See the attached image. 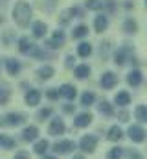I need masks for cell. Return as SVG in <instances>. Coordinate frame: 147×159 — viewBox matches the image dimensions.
Wrapping results in <instances>:
<instances>
[{
	"instance_id": "obj_1",
	"label": "cell",
	"mask_w": 147,
	"mask_h": 159,
	"mask_svg": "<svg viewBox=\"0 0 147 159\" xmlns=\"http://www.w3.org/2000/svg\"><path fill=\"white\" fill-rule=\"evenodd\" d=\"M13 20H15L20 28H26V26L32 22V7H30V4H26V2H17L15 7H13Z\"/></svg>"
},
{
	"instance_id": "obj_2",
	"label": "cell",
	"mask_w": 147,
	"mask_h": 159,
	"mask_svg": "<svg viewBox=\"0 0 147 159\" xmlns=\"http://www.w3.org/2000/svg\"><path fill=\"white\" fill-rule=\"evenodd\" d=\"M19 50H20L22 54H26V56H35V57H50V54H48V52L40 50V48H39L37 44H33V43L28 39V37H22V39L19 41Z\"/></svg>"
},
{
	"instance_id": "obj_3",
	"label": "cell",
	"mask_w": 147,
	"mask_h": 159,
	"mask_svg": "<svg viewBox=\"0 0 147 159\" xmlns=\"http://www.w3.org/2000/svg\"><path fill=\"white\" fill-rule=\"evenodd\" d=\"M96 144H98V139H96L94 135H85V137L81 139V143H79L81 150L86 152V154H92V152L96 150Z\"/></svg>"
},
{
	"instance_id": "obj_4",
	"label": "cell",
	"mask_w": 147,
	"mask_h": 159,
	"mask_svg": "<svg viewBox=\"0 0 147 159\" xmlns=\"http://www.w3.org/2000/svg\"><path fill=\"white\" fill-rule=\"evenodd\" d=\"M129 54H131V44L121 46V48L114 54V63L120 65V67H123V65L127 63V56H129Z\"/></svg>"
},
{
	"instance_id": "obj_5",
	"label": "cell",
	"mask_w": 147,
	"mask_h": 159,
	"mask_svg": "<svg viewBox=\"0 0 147 159\" xmlns=\"http://www.w3.org/2000/svg\"><path fill=\"white\" fill-rule=\"evenodd\" d=\"M65 41H66V35H65V32L57 30V32H53L52 39L46 41V44H48L50 48H59V46H63V44H65Z\"/></svg>"
},
{
	"instance_id": "obj_6",
	"label": "cell",
	"mask_w": 147,
	"mask_h": 159,
	"mask_svg": "<svg viewBox=\"0 0 147 159\" xmlns=\"http://www.w3.org/2000/svg\"><path fill=\"white\" fill-rule=\"evenodd\" d=\"M129 137L134 143H144L145 141V129L142 126H131L129 128Z\"/></svg>"
},
{
	"instance_id": "obj_7",
	"label": "cell",
	"mask_w": 147,
	"mask_h": 159,
	"mask_svg": "<svg viewBox=\"0 0 147 159\" xmlns=\"http://www.w3.org/2000/svg\"><path fill=\"white\" fill-rule=\"evenodd\" d=\"M53 150L57 154H68V152L75 150V143L74 141H59V143H55Z\"/></svg>"
},
{
	"instance_id": "obj_8",
	"label": "cell",
	"mask_w": 147,
	"mask_h": 159,
	"mask_svg": "<svg viewBox=\"0 0 147 159\" xmlns=\"http://www.w3.org/2000/svg\"><path fill=\"white\" fill-rule=\"evenodd\" d=\"M99 83H101V87L103 89H112V87H116V83H118V76L114 74V72H105L101 80H99Z\"/></svg>"
},
{
	"instance_id": "obj_9",
	"label": "cell",
	"mask_w": 147,
	"mask_h": 159,
	"mask_svg": "<svg viewBox=\"0 0 147 159\" xmlns=\"http://www.w3.org/2000/svg\"><path fill=\"white\" fill-rule=\"evenodd\" d=\"M107 28H109V17H107V15H98V17L94 19V30H96L98 34H103Z\"/></svg>"
},
{
	"instance_id": "obj_10",
	"label": "cell",
	"mask_w": 147,
	"mask_h": 159,
	"mask_svg": "<svg viewBox=\"0 0 147 159\" xmlns=\"http://www.w3.org/2000/svg\"><path fill=\"white\" fill-rule=\"evenodd\" d=\"M65 129H66V128H65V122H63V120L53 119L52 124H50V129H48V131H50V135H63Z\"/></svg>"
},
{
	"instance_id": "obj_11",
	"label": "cell",
	"mask_w": 147,
	"mask_h": 159,
	"mask_svg": "<svg viewBox=\"0 0 147 159\" xmlns=\"http://www.w3.org/2000/svg\"><path fill=\"white\" fill-rule=\"evenodd\" d=\"M142 80H144V76H142V72H140L138 69H134V70H131V72L127 74V83H129L131 87H138V85L142 83Z\"/></svg>"
},
{
	"instance_id": "obj_12",
	"label": "cell",
	"mask_w": 147,
	"mask_h": 159,
	"mask_svg": "<svg viewBox=\"0 0 147 159\" xmlns=\"http://www.w3.org/2000/svg\"><path fill=\"white\" fill-rule=\"evenodd\" d=\"M61 96H65V98H68V100H74L75 96H77V89L70 85V83H65V85H61Z\"/></svg>"
},
{
	"instance_id": "obj_13",
	"label": "cell",
	"mask_w": 147,
	"mask_h": 159,
	"mask_svg": "<svg viewBox=\"0 0 147 159\" xmlns=\"http://www.w3.org/2000/svg\"><path fill=\"white\" fill-rule=\"evenodd\" d=\"M90 122H92V115L90 113H81V115H77L75 120H74L75 128H86Z\"/></svg>"
},
{
	"instance_id": "obj_14",
	"label": "cell",
	"mask_w": 147,
	"mask_h": 159,
	"mask_svg": "<svg viewBox=\"0 0 147 159\" xmlns=\"http://www.w3.org/2000/svg\"><path fill=\"white\" fill-rule=\"evenodd\" d=\"M114 102H116L118 106L125 107V106H129V104H131V94H129L127 91H120V93L114 96Z\"/></svg>"
},
{
	"instance_id": "obj_15",
	"label": "cell",
	"mask_w": 147,
	"mask_h": 159,
	"mask_svg": "<svg viewBox=\"0 0 147 159\" xmlns=\"http://www.w3.org/2000/svg\"><path fill=\"white\" fill-rule=\"evenodd\" d=\"M37 135H39V129H37L35 126H28V128H24V131H22V139L24 141H35Z\"/></svg>"
},
{
	"instance_id": "obj_16",
	"label": "cell",
	"mask_w": 147,
	"mask_h": 159,
	"mask_svg": "<svg viewBox=\"0 0 147 159\" xmlns=\"http://www.w3.org/2000/svg\"><path fill=\"white\" fill-rule=\"evenodd\" d=\"M46 24L44 22H40V20H37V22H33V28H32V32H33V35H35L37 39H40V37H44L46 35Z\"/></svg>"
},
{
	"instance_id": "obj_17",
	"label": "cell",
	"mask_w": 147,
	"mask_h": 159,
	"mask_svg": "<svg viewBox=\"0 0 147 159\" xmlns=\"http://www.w3.org/2000/svg\"><path fill=\"white\" fill-rule=\"evenodd\" d=\"M39 102H40V91L32 89V91L26 94V104H28V106H37Z\"/></svg>"
},
{
	"instance_id": "obj_18",
	"label": "cell",
	"mask_w": 147,
	"mask_h": 159,
	"mask_svg": "<svg viewBox=\"0 0 147 159\" xmlns=\"http://www.w3.org/2000/svg\"><path fill=\"white\" fill-rule=\"evenodd\" d=\"M22 122H24V115H20V113H9L6 117V124H9V126H20Z\"/></svg>"
},
{
	"instance_id": "obj_19",
	"label": "cell",
	"mask_w": 147,
	"mask_h": 159,
	"mask_svg": "<svg viewBox=\"0 0 147 159\" xmlns=\"http://www.w3.org/2000/svg\"><path fill=\"white\" fill-rule=\"evenodd\" d=\"M53 67H50V65H44V67H40L39 70H37V76L40 80H50L52 76H53Z\"/></svg>"
},
{
	"instance_id": "obj_20",
	"label": "cell",
	"mask_w": 147,
	"mask_h": 159,
	"mask_svg": "<svg viewBox=\"0 0 147 159\" xmlns=\"http://www.w3.org/2000/svg\"><path fill=\"white\" fill-rule=\"evenodd\" d=\"M123 30H125L127 34H136V32H138V22L129 17V19L123 20Z\"/></svg>"
},
{
	"instance_id": "obj_21",
	"label": "cell",
	"mask_w": 147,
	"mask_h": 159,
	"mask_svg": "<svg viewBox=\"0 0 147 159\" xmlns=\"http://www.w3.org/2000/svg\"><path fill=\"white\" fill-rule=\"evenodd\" d=\"M121 137H123V131H121L120 126H112V128L109 129V133H107V139H109V141H114V143L120 141Z\"/></svg>"
},
{
	"instance_id": "obj_22",
	"label": "cell",
	"mask_w": 147,
	"mask_h": 159,
	"mask_svg": "<svg viewBox=\"0 0 147 159\" xmlns=\"http://www.w3.org/2000/svg\"><path fill=\"white\" fill-rule=\"evenodd\" d=\"M74 72H75V78L85 80V78H88V76H90V67H88V65H77Z\"/></svg>"
},
{
	"instance_id": "obj_23",
	"label": "cell",
	"mask_w": 147,
	"mask_h": 159,
	"mask_svg": "<svg viewBox=\"0 0 147 159\" xmlns=\"http://www.w3.org/2000/svg\"><path fill=\"white\" fill-rule=\"evenodd\" d=\"M90 54H92V44L90 43H81L77 46V56L79 57H88Z\"/></svg>"
},
{
	"instance_id": "obj_24",
	"label": "cell",
	"mask_w": 147,
	"mask_h": 159,
	"mask_svg": "<svg viewBox=\"0 0 147 159\" xmlns=\"http://www.w3.org/2000/svg\"><path fill=\"white\" fill-rule=\"evenodd\" d=\"M48 148H50V143H48L46 139H42V141H37L35 146H33L35 154H39V156H44V154L48 152Z\"/></svg>"
},
{
	"instance_id": "obj_25",
	"label": "cell",
	"mask_w": 147,
	"mask_h": 159,
	"mask_svg": "<svg viewBox=\"0 0 147 159\" xmlns=\"http://www.w3.org/2000/svg\"><path fill=\"white\" fill-rule=\"evenodd\" d=\"M88 35V28L85 26V24H79V26H75L72 32V37L74 39H83V37H86Z\"/></svg>"
},
{
	"instance_id": "obj_26",
	"label": "cell",
	"mask_w": 147,
	"mask_h": 159,
	"mask_svg": "<svg viewBox=\"0 0 147 159\" xmlns=\"http://www.w3.org/2000/svg\"><path fill=\"white\" fill-rule=\"evenodd\" d=\"M6 65H7V72H9L11 76H17V74H19V70H20V63H19L17 59H7Z\"/></svg>"
},
{
	"instance_id": "obj_27",
	"label": "cell",
	"mask_w": 147,
	"mask_h": 159,
	"mask_svg": "<svg viewBox=\"0 0 147 159\" xmlns=\"http://www.w3.org/2000/svg\"><path fill=\"white\" fill-rule=\"evenodd\" d=\"M15 146H17L15 139H11V137H7V135H0V148L11 150V148H15Z\"/></svg>"
},
{
	"instance_id": "obj_28",
	"label": "cell",
	"mask_w": 147,
	"mask_h": 159,
	"mask_svg": "<svg viewBox=\"0 0 147 159\" xmlns=\"http://www.w3.org/2000/svg\"><path fill=\"white\" fill-rule=\"evenodd\" d=\"M134 117L140 122H147V106H138L134 109Z\"/></svg>"
},
{
	"instance_id": "obj_29",
	"label": "cell",
	"mask_w": 147,
	"mask_h": 159,
	"mask_svg": "<svg viewBox=\"0 0 147 159\" xmlns=\"http://www.w3.org/2000/svg\"><path fill=\"white\" fill-rule=\"evenodd\" d=\"M94 100H96V94H94V93H90V91H86V93L81 96V106L88 107V106H92V104H94Z\"/></svg>"
},
{
	"instance_id": "obj_30",
	"label": "cell",
	"mask_w": 147,
	"mask_h": 159,
	"mask_svg": "<svg viewBox=\"0 0 147 159\" xmlns=\"http://www.w3.org/2000/svg\"><path fill=\"white\" fill-rule=\"evenodd\" d=\"M85 4L88 9H103L105 7V2H101V0H86Z\"/></svg>"
},
{
	"instance_id": "obj_31",
	"label": "cell",
	"mask_w": 147,
	"mask_h": 159,
	"mask_svg": "<svg viewBox=\"0 0 147 159\" xmlns=\"http://www.w3.org/2000/svg\"><path fill=\"white\" fill-rule=\"evenodd\" d=\"M99 111L103 113V115H107V117H110L112 113H114V109H112V106H110L107 100H103L101 104H99Z\"/></svg>"
},
{
	"instance_id": "obj_32",
	"label": "cell",
	"mask_w": 147,
	"mask_h": 159,
	"mask_svg": "<svg viewBox=\"0 0 147 159\" xmlns=\"http://www.w3.org/2000/svg\"><path fill=\"white\" fill-rule=\"evenodd\" d=\"M107 157H109V159H121V157H123V148H118V146H116V148H112Z\"/></svg>"
},
{
	"instance_id": "obj_33",
	"label": "cell",
	"mask_w": 147,
	"mask_h": 159,
	"mask_svg": "<svg viewBox=\"0 0 147 159\" xmlns=\"http://www.w3.org/2000/svg\"><path fill=\"white\" fill-rule=\"evenodd\" d=\"M9 100V91L6 87H0V106H6Z\"/></svg>"
},
{
	"instance_id": "obj_34",
	"label": "cell",
	"mask_w": 147,
	"mask_h": 159,
	"mask_svg": "<svg viewBox=\"0 0 147 159\" xmlns=\"http://www.w3.org/2000/svg\"><path fill=\"white\" fill-rule=\"evenodd\" d=\"M46 96H48L50 100H57V98L61 96V91H59V89H48V91H46Z\"/></svg>"
},
{
	"instance_id": "obj_35",
	"label": "cell",
	"mask_w": 147,
	"mask_h": 159,
	"mask_svg": "<svg viewBox=\"0 0 147 159\" xmlns=\"http://www.w3.org/2000/svg\"><path fill=\"white\" fill-rule=\"evenodd\" d=\"M50 115H52V109H48V107H46V109H40L37 117H39V120H44V119H48Z\"/></svg>"
},
{
	"instance_id": "obj_36",
	"label": "cell",
	"mask_w": 147,
	"mask_h": 159,
	"mask_svg": "<svg viewBox=\"0 0 147 159\" xmlns=\"http://www.w3.org/2000/svg\"><path fill=\"white\" fill-rule=\"evenodd\" d=\"M118 117H120V120H121V122H127V120H129V113L123 109V111H120V115H118Z\"/></svg>"
},
{
	"instance_id": "obj_37",
	"label": "cell",
	"mask_w": 147,
	"mask_h": 159,
	"mask_svg": "<svg viewBox=\"0 0 147 159\" xmlns=\"http://www.w3.org/2000/svg\"><path fill=\"white\" fill-rule=\"evenodd\" d=\"M74 61H75V59H74V56H66V67H68V69L74 67Z\"/></svg>"
},
{
	"instance_id": "obj_38",
	"label": "cell",
	"mask_w": 147,
	"mask_h": 159,
	"mask_svg": "<svg viewBox=\"0 0 147 159\" xmlns=\"http://www.w3.org/2000/svg\"><path fill=\"white\" fill-rule=\"evenodd\" d=\"M129 157H131V159H142V156H140L138 152H134V150H131V152H129Z\"/></svg>"
},
{
	"instance_id": "obj_39",
	"label": "cell",
	"mask_w": 147,
	"mask_h": 159,
	"mask_svg": "<svg viewBox=\"0 0 147 159\" xmlns=\"http://www.w3.org/2000/svg\"><path fill=\"white\" fill-rule=\"evenodd\" d=\"M15 159H30V156H28L26 152H19V154L15 156Z\"/></svg>"
},
{
	"instance_id": "obj_40",
	"label": "cell",
	"mask_w": 147,
	"mask_h": 159,
	"mask_svg": "<svg viewBox=\"0 0 147 159\" xmlns=\"http://www.w3.org/2000/svg\"><path fill=\"white\" fill-rule=\"evenodd\" d=\"M65 111H66V113H72V111H74V106L66 104V106H65Z\"/></svg>"
},
{
	"instance_id": "obj_41",
	"label": "cell",
	"mask_w": 147,
	"mask_h": 159,
	"mask_svg": "<svg viewBox=\"0 0 147 159\" xmlns=\"http://www.w3.org/2000/svg\"><path fill=\"white\" fill-rule=\"evenodd\" d=\"M74 159H83V156H74Z\"/></svg>"
},
{
	"instance_id": "obj_42",
	"label": "cell",
	"mask_w": 147,
	"mask_h": 159,
	"mask_svg": "<svg viewBox=\"0 0 147 159\" xmlns=\"http://www.w3.org/2000/svg\"><path fill=\"white\" fill-rule=\"evenodd\" d=\"M44 159H55V157H52V156H44Z\"/></svg>"
},
{
	"instance_id": "obj_43",
	"label": "cell",
	"mask_w": 147,
	"mask_h": 159,
	"mask_svg": "<svg viewBox=\"0 0 147 159\" xmlns=\"http://www.w3.org/2000/svg\"><path fill=\"white\" fill-rule=\"evenodd\" d=\"M145 6H147V0H145Z\"/></svg>"
}]
</instances>
